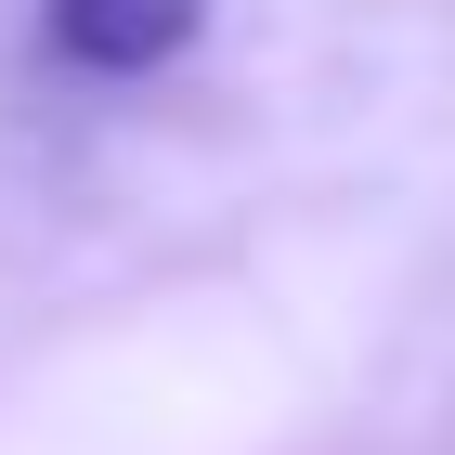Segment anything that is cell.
<instances>
[{
  "instance_id": "obj_1",
  "label": "cell",
  "mask_w": 455,
  "mask_h": 455,
  "mask_svg": "<svg viewBox=\"0 0 455 455\" xmlns=\"http://www.w3.org/2000/svg\"><path fill=\"white\" fill-rule=\"evenodd\" d=\"M209 27V0H39V39L92 78H143Z\"/></svg>"
}]
</instances>
